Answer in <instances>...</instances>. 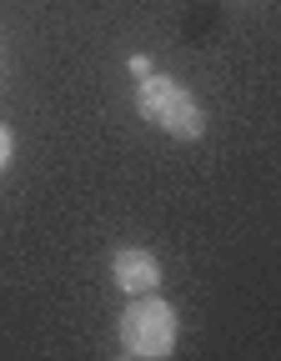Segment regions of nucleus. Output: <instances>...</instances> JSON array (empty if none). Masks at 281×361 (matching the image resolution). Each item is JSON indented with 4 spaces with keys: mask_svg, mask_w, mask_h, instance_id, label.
<instances>
[{
    "mask_svg": "<svg viewBox=\"0 0 281 361\" xmlns=\"http://www.w3.org/2000/svg\"><path fill=\"white\" fill-rule=\"evenodd\" d=\"M11 151H16V135H11V126H0V166L11 161Z\"/></svg>",
    "mask_w": 281,
    "mask_h": 361,
    "instance_id": "nucleus-4",
    "label": "nucleus"
},
{
    "mask_svg": "<svg viewBox=\"0 0 281 361\" xmlns=\"http://www.w3.org/2000/svg\"><path fill=\"white\" fill-rule=\"evenodd\" d=\"M111 276L126 296H146L161 286V261L146 251V246H121L116 261H111Z\"/></svg>",
    "mask_w": 281,
    "mask_h": 361,
    "instance_id": "nucleus-3",
    "label": "nucleus"
},
{
    "mask_svg": "<svg viewBox=\"0 0 281 361\" xmlns=\"http://www.w3.org/2000/svg\"><path fill=\"white\" fill-rule=\"evenodd\" d=\"M121 351L136 361H166L176 351V311L161 296H136L121 311Z\"/></svg>",
    "mask_w": 281,
    "mask_h": 361,
    "instance_id": "nucleus-2",
    "label": "nucleus"
},
{
    "mask_svg": "<svg viewBox=\"0 0 281 361\" xmlns=\"http://www.w3.org/2000/svg\"><path fill=\"white\" fill-rule=\"evenodd\" d=\"M131 75H136V80H140V75H151V56H140V51H136V56H131Z\"/></svg>",
    "mask_w": 281,
    "mask_h": 361,
    "instance_id": "nucleus-5",
    "label": "nucleus"
},
{
    "mask_svg": "<svg viewBox=\"0 0 281 361\" xmlns=\"http://www.w3.org/2000/svg\"><path fill=\"white\" fill-rule=\"evenodd\" d=\"M136 111H140V121H146V126L176 135V141H201V135H206V111L196 106V96H191L176 75H156V71L140 75V85H136Z\"/></svg>",
    "mask_w": 281,
    "mask_h": 361,
    "instance_id": "nucleus-1",
    "label": "nucleus"
}]
</instances>
